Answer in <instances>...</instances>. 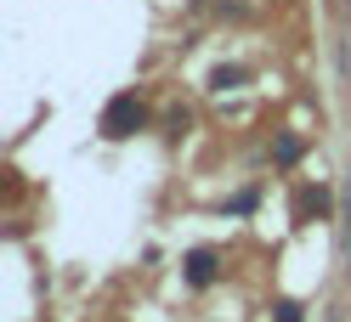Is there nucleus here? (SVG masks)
Instances as JSON below:
<instances>
[{
	"instance_id": "1",
	"label": "nucleus",
	"mask_w": 351,
	"mask_h": 322,
	"mask_svg": "<svg viewBox=\"0 0 351 322\" xmlns=\"http://www.w3.org/2000/svg\"><path fill=\"white\" fill-rule=\"evenodd\" d=\"M142 119H147V113H142L136 96H114V102L102 107V136H108V142H125V136L142 131Z\"/></svg>"
},
{
	"instance_id": "2",
	"label": "nucleus",
	"mask_w": 351,
	"mask_h": 322,
	"mask_svg": "<svg viewBox=\"0 0 351 322\" xmlns=\"http://www.w3.org/2000/svg\"><path fill=\"white\" fill-rule=\"evenodd\" d=\"M187 283H193V289L215 283V254H210V249H193V254H187Z\"/></svg>"
},
{
	"instance_id": "3",
	"label": "nucleus",
	"mask_w": 351,
	"mask_h": 322,
	"mask_svg": "<svg viewBox=\"0 0 351 322\" xmlns=\"http://www.w3.org/2000/svg\"><path fill=\"white\" fill-rule=\"evenodd\" d=\"M295 209H300V215H323V209H328V192H323V187H306Z\"/></svg>"
},
{
	"instance_id": "4",
	"label": "nucleus",
	"mask_w": 351,
	"mask_h": 322,
	"mask_svg": "<svg viewBox=\"0 0 351 322\" xmlns=\"http://www.w3.org/2000/svg\"><path fill=\"white\" fill-rule=\"evenodd\" d=\"M272 159H278V164H295V159H300V142H295V136H283V142L272 147Z\"/></svg>"
},
{
	"instance_id": "5",
	"label": "nucleus",
	"mask_w": 351,
	"mask_h": 322,
	"mask_svg": "<svg viewBox=\"0 0 351 322\" xmlns=\"http://www.w3.org/2000/svg\"><path fill=\"white\" fill-rule=\"evenodd\" d=\"M238 79H244V74H238V68H215V79H210V85H215V91H232Z\"/></svg>"
},
{
	"instance_id": "6",
	"label": "nucleus",
	"mask_w": 351,
	"mask_h": 322,
	"mask_svg": "<svg viewBox=\"0 0 351 322\" xmlns=\"http://www.w3.org/2000/svg\"><path fill=\"white\" fill-rule=\"evenodd\" d=\"M278 322H300V306H295V299H283V306H278Z\"/></svg>"
}]
</instances>
